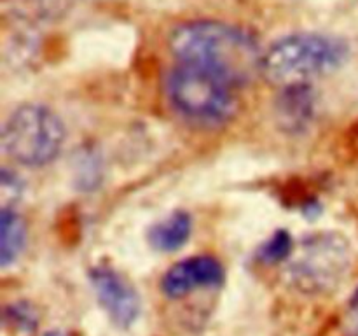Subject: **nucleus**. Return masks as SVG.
<instances>
[{
  "instance_id": "1",
  "label": "nucleus",
  "mask_w": 358,
  "mask_h": 336,
  "mask_svg": "<svg viewBox=\"0 0 358 336\" xmlns=\"http://www.w3.org/2000/svg\"><path fill=\"white\" fill-rule=\"evenodd\" d=\"M170 49L177 63L198 66L222 77L234 88L262 76V51L257 37L238 24L217 20L185 21L173 28Z\"/></svg>"
},
{
  "instance_id": "2",
  "label": "nucleus",
  "mask_w": 358,
  "mask_h": 336,
  "mask_svg": "<svg viewBox=\"0 0 358 336\" xmlns=\"http://www.w3.org/2000/svg\"><path fill=\"white\" fill-rule=\"evenodd\" d=\"M348 56V44L336 35L296 31L276 38L264 49L262 77L278 88L311 84L313 79L341 69Z\"/></svg>"
},
{
  "instance_id": "3",
  "label": "nucleus",
  "mask_w": 358,
  "mask_h": 336,
  "mask_svg": "<svg viewBox=\"0 0 358 336\" xmlns=\"http://www.w3.org/2000/svg\"><path fill=\"white\" fill-rule=\"evenodd\" d=\"M164 91L171 108L194 126L219 128L236 114L233 84L198 66L177 63L168 72Z\"/></svg>"
},
{
  "instance_id": "4",
  "label": "nucleus",
  "mask_w": 358,
  "mask_h": 336,
  "mask_svg": "<svg viewBox=\"0 0 358 336\" xmlns=\"http://www.w3.org/2000/svg\"><path fill=\"white\" fill-rule=\"evenodd\" d=\"M350 266L348 238L338 231H315L296 244L283 268V279L297 293L320 296L343 282Z\"/></svg>"
},
{
  "instance_id": "5",
  "label": "nucleus",
  "mask_w": 358,
  "mask_h": 336,
  "mask_svg": "<svg viewBox=\"0 0 358 336\" xmlns=\"http://www.w3.org/2000/svg\"><path fill=\"white\" fill-rule=\"evenodd\" d=\"M65 136V125L52 108L23 104L3 121L2 149L16 164L41 168L62 154Z\"/></svg>"
},
{
  "instance_id": "6",
  "label": "nucleus",
  "mask_w": 358,
  "mask_h": 336,
  "mask_svg": "<svg viewBox=\"0 0 358 336\" xmlns=\"http://www.w3.org/2000/svg\"><path fill=\"white\" fill-rule=\"evenodd\" d=\"M94 298L108 321L117 329H129L142 315V300L136 287L112 266L96 265L87 273Z\"/></svg>"
},
{
  "instance_id": "7",
  "label": "nucleus",
  "mask_w": 358,
  "mask_h": 336,
  "mask_svg": "<svg viewBox=\"0 0 358 336\" xmlns=\"http://www.w3.org/2000/svg\"><path fill=\"white\" fill-rule=\"evenodd\" d=\"M226 279L222 262L213 255H192L175 262L161 279V290L170 300H182L198 289L220 287Z\"/></svg>"
},
{
  "instance_id": "8",
  "label": "nucleus",
  "mask_w": 358,
  "mask_h": 336,
  "mask_svg": "<svg viewBox=\"0 0 358 336\" xmlns=\"http://www.w3.org/2000/svg\"><path fill=\"white\" fill-rule=\"evenodd\" d=\"M318 112V94L311 84L280 88L275 100L278 128L289 135H304L313 126Z\"/></svg>"
},
{
  "instance_id": "9",
  "label": "nucleus",
  "mask_w": 358,
  "mask_h": 336,
  "mask_svg": "<svg viewBox=\"0 0 358 336\" xmlns=\"http://www.w3.org/2000/svg\"><path fill=\"white\" fill-rule=\"evenodd\" d=\"M192 234V217L185 210H175L170 216L154 223L147 231V241L161 254L177 252L189 241Z\"/></svg>"
},
{
  "instance_id": "10",
  "label": "nucleus",
  "mask_w": 358,
  "mask_h": 336,
  "mask_svg": "<svg viewBox=\"0 0 358 336\" xmlns=\"http://www.w3.org/2000/svg\"><path fill=\"white\" fill-rule=\"evenodd\" d=\"M27 247V223L16 209L0 210V265H16Z\"/></svg>"
},
{
  "instance_id": "11",
  "label": "nucleus",
  "mask_w": 358,
  "mask_h": 336,
  "mask_svg": "<svg viewBox=\"0 0 358 336\" xmlns=\"http://www.w3.org/2000/svg\"><path fill=\"white\" fill-rule=\"evenodd\" d=\"M103 158L94 147L83 146L73 156L72 178L79 191L91 192L103 181Z\"/></svg>"
},
{
  "instance_id": "12",
  "label": "nucleus",
  "mask_w": 358,
  "mask_h": 336,
  "mask_svg": "<svg viewBox=\"0 0 358 336\" xmlns=\"http://www.w3.org/2000/svg\"><path fill=\"white\" fill-rule=\"evenodd\" d=\"M3 322L13 332L30 336L38 328V312L30 301H13L3 308Z\"/></svg>"
},
{
  "instance_id": "13",
  "label": "nucleus",
  "mask_w": 358,
  "mask_h": 336,
  "mask_svg": "<svg viewBox=\"0 0 358 336\" xmlns=\"http://www.w3.org/2000/svg\"><path fill=\"white\" fill-rule=\"evenodd\" d=\"M296 241L287 230H278L257 248V259L262 265H285L292 254Z\"/></svg>"
},
{
  "instance_id": "14",
  "label": "nucleus",
  "mask_w": 358,
  "mask_h": 336,
  "mask_svg": "<svg viewBox=\"0 0 358 336\" xmlns=\"http://www.w3.org/2000/svg\"><path fill=\"white\" fill-rule=\"evenodd\" d=\"M27 184L14 168L2 167L0 170V205L2 209H16L24 198Z\"/></svg>"
},
{
  "instance_id": "15",
  "label": "nucleus",
  "mask_w": 358,
  "mask_h": 336,
  "mask_svg": "<svg viewBox=\"0 0 358 336\" xmlns=\"http://www.w3.org/2000/svg\"><path fill=\"white\" fill-rule=\"evenodd\" d=\"M42 336H72V335L66 331H62V329H52V331H45Z\"/></svg>"
}]
</instances>
